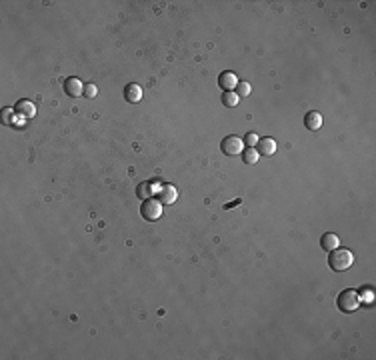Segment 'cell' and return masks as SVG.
<instances>
[{
	"label": "cell",
	"mask_w": 376,
	"mask_h": 360,
	"mask_svg": "<svg viewBox=\"0 0 376 360\" xmlns=\"http://www.w3.org/2000/svg\"><path fill=\"white\" fill-rule=\"evenodd\" d=\"M352 262H354V256H352L350 250L340 248V246L334 248V250H330L328 266H330L332 270H336V272H344V270H348V268L352 266Z\"/></svg>",
	"instance_id": "obj_1"
},
{
	"label": "cell",
	"mask_w": 376,
	"mask_h": 360,
	"mask_svg": "<svg viewBox=\"0 0 376 360\" xmlns=\"http://www.w3.org/2000/svg\"><path fill=\"white\" fill-rule=\"evenodd\" d=\"M336 306H338V310L344 312V314L358 310V306H360V296H358V292L352 290V288H346V290H342V292L338 294V298H336Z\"/></svg>",
	"instance_id": "obj_2"
},
{
	"label": "cell",
	"mask_w": 376,
	"mask_h": 360,
	"mask_svg": "<svg viewBox=\"0 0 376 360\" xmlns=\"http://www.w3.org/2000/svg\"><path fill=\"white\" fill-rule=\"evenodd\" d=\"M140 216H142L144 220H150V222L158 220L160 216H162V204H160V200H158V198H148V200H144L142 206H140Z\"/></svg>",
	"instance_id": "obj_3"
},
{
	"label": "cell",
	"mask_w": 376,
	"mask_h": 360,
	"mask_svg": "<svg viewBox=\"0 0 376 360\" xmlns=\"http://www.w3.org/2000/svg\"><path fill=\"white\" fill-rule=\"evenodd\" d=\"M220 150L226 154V156H236V154H240V152L244 150V142H242V138L230 134V136H226V138H222Z\"/></svg>",
	"instance_id": "obj_4"
},
{
	"label": "cell",
	"mask_w": 376,
	"mask_h": 360,
	"mask_svg": "<svg viewBox=\"0 0 376 360\" xmlns=\"http://www.w3.org/2000/svg\"><path fill=\"white\" fill-rule=\"evenodd\" d=\"M156 198L160 200V204H172L176 200V188L172 184H158L156 188Z\"/></svg>",
	"instance_id": "obj_5"
},
{
	"label": "cell",
	"mask_w": 376,
	"mask_h": 360,
	"mask_svg": "<svg viewBox=\"0 0 376 360\" xmlns=\"http://www.w3.org/2000/svg\"><path fill=\"white\" fill-rule=\"evenodd\" d=\"M64 92L70 96V98H78L80 94H84V84L76 78V76H70L64 80Z\"/></svg>",
	"instance_id": "obj_6"
},
{
	"label": "cell",
	"mask_w": 376,
	"mask_h": 360,
	"mask_svg": "<svg viewBox=\"0 0 376 360\" xmlns=\"http://www.w3.org/2000/svg\"><path fill=\"white\" fill-rule=\"evenodd\" d=\"M236 84H238V78H236L234 72H228V70H226V72H222V74L218 76V86H220L224 92L234 90Z\"/></svg>",
	"instance_id": "obj_7"
},
{
	"label": "cell",
	"mask_w": 376,
	"mask_h": 360,
	"mask_svg": "<svg viewBox=\"0 0 376 360\" xmlns=\"http://www.w3.org/2000/svg\"><path fill=\"white\" fill-rule=\"evenodd\" d=\"M256 152L258 154H262V156H272L274 152H276V142L272 140V138H258V142H256Z\"/></svg>",
	"instance_id": "obj_8"
},
{
	"label": "cell",
	"mask_w": 376,
	"mask_h": 360,
	"mask_svg": "<svg viewBox=\"0 0 376 360\" xmlns=\"http://www.w3.org/2000/svg\"><path fill=\"white\" fill-rule=\"evenodd\" d=\"M14 112H16V116H20V118H32V116L36 114V106H34L30 100H18V102L14 104Z\"/></svg>",
	"instance_id": "obj_9"
},
{
	"label": "cell",
	"mask_w": 376,
	"mask_h": 360,
	"mask_svg": "<svg viewBox=\"0 0 376 360\" xmlns=\"http://www.w3.org/2000/svg\"><path fill=\"white\" fill-rule=\"evenodd\" d=\"M158 184H160V182H154V180L138 184V188H136V194H138V198H142V200H148L150 196H154V194H156V188H158Z\"/></svg>",
	"instance_id": "obj_10"
},
{
	"label": "cell",
	"mask_w": 376,
	"mask_h": 360,
	"mask_svg": "<svg viewBox=\"0 0 376 360\" xmlns=\"http://www.w3.org/2000/svg\"><path fill=\"white\" fill-rule=\"evenodd\" d=\"M304 126H306L310 132H316V130L322 126V114L316 112V110H310V112L304 116Z\"/></svg>",
	"instance_id": "obj_11"
},
{
	"label": "cell",
	"mask_w": 376,
	"mask_h": 360,
	"mask_svg": "<svg viewBox=\"0 0 376 360\" xmlns=\"http://www.w3.org/2000/svg\"><path fill=\"white\" fill-rule=\"evenodd\" d=\"M124 98L128 100V102H140V98H142V88L138 86V84H134V82H130V84H126V88H124Z\"/></svg>",
	"instance_id": "obj_12"
},
{
	"label": "cell",
	"mask_w": 376,
	"mask_h": 360,
	"mask_svg": "<svg viewBox=\"0 0 376 360\" xmlns=\"http://www.w3.org/2000/svg\"><path fill=\"white\" fill-rule=\"evenodd\" d=\"M338 244H340V240H338V236H336V234H332V232H326V234L320 238V246H322L326 252H330V250L338 248Z\"/></svg>",
	"instance_id": "obj_13"
},
{
	"label": "cell",
	"mask_w": 376,
	"mask_h": 360,
	"mask_svg": "<svg viewBox=\"0 0 376 360\" xmlns=\"http://www.w3.org/2000/svg\"><path fill=\"white\" fill-rule=\"evenodd\" d=\"M238 98H240V96H238L234 90H230V92H224V94H222V104H224V106H228V108H234V106L240 102Z\"/></svg>",
	"instance_id": "obj_14"
},
{
	"label": "cell",
	"mask_w": 376,
	"mask_h": 360,
	"mask_svg": "<svg viewBox=\"0 0 376 360\" xmlns=\"http://www.w3.org/2000/svg\"><path fill=\"white\" fill-rule=\"evenodd\" d=\"M242 160H244V164H256L258 162V152H256V148H244L242 152Z\"/></svg>",
	"instance_id": "obj_15"
},
{
	"label": "cell",
	"mask_w": 376,
	"mask_h": 360,
	"mask_svg": "<svg viewBox=\"0 0 376 360\" xmlns=\"http://www.w3.org/2000/svg\"><path fill=\"white\" fill-rule=\"evenodd\" d=\"M14 108H4L2 110V122L6 124V126H12L14 124Z\"/></svg>",
	"instance_id": "obj_16"
},
{
	"label": "cell",
	"mask_w": 376,
	"mask_h": 360,
	"mask_svg": "<svg viewBox=\"0 0 376 360\" xmlns=\"http://www.w3.org/2000/svg\"><path fill=\"white\" fill-rule=\"evenodd\" d=\"M234 90H236L238 96H248V94H250V84H248V82H238Z\"/></svg>",
	"instance_id": "obj_17"
},
{
	"label": "cell",
	"mask_w": 376,
	"mask_h": 360,
	"mask_svg": "<svg viewBox=\"0 0 376 360\" xmlns=\"http://www.w3.org/2000/svg\"><path fill=\"white\" fill-rule=\"evenodd\" d=\"M98 94V88H96V84H84V96H88V98H94Z\"/></svg>",
	"instance_id": "obj_18"
},
{
	"label": "cell",
	"mask_w": 376,
	"mask_h": 360,
	"mask_svg": "<svg viewBox=\"0 0 376 360\" xmlns=\"http://www.w3.org/2000/svg\"><path fill=\"white\" fill-rule=\"evenodd\" d=\"M244 142L248 144V148H254V146H256V142H258V138H256V134H254V132H248V134H246V138H244Z\"/></svg>",
	"instance_id": "obj_19"
},
{
	"label": "cell",
	"mask_w": 376,
	"mask_h": 360,
	"mask_svg": "<svg viewBox=\"0 0 376 360\" xmlns=\"http://www.w3.org/2000/svg\"><path fill=\"white\" fill-rule=\"evenodd\" d=\"M236 204H240V200H234V202H230V204H226V206H224V208H226V210H228V208H232V206H236Z\"/></svg>",
	"instance_id": "obj_20"
}]
</instances>
